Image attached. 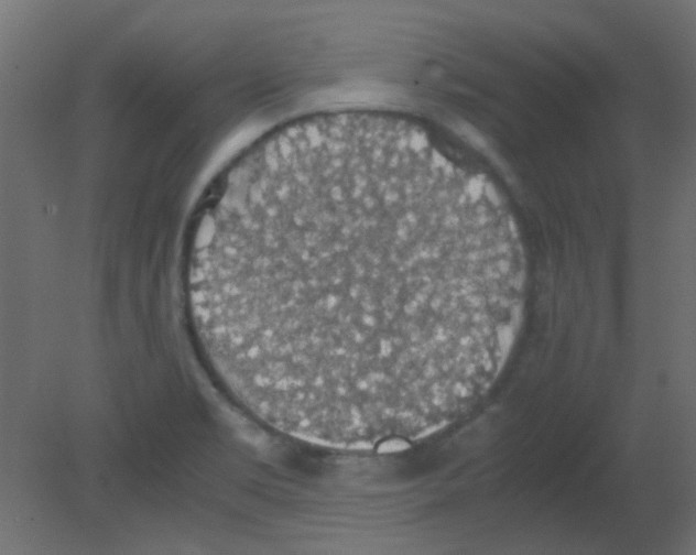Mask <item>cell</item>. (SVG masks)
Instances as JSON below:
<instances>
[{"label": "cell", "mask_w": 696, "mask_h": 555, "mask_svg": "<svg viewBox=\"0 0 696 555\" xmlns=\"http://www.w3.org/2000/svg\"><path fill=\"white\" fill-rule=\"evenodd\" d=\"M285 292L260 380L331 402L432 388L472 356L491 268L458 187L356 154L269 172Z\"/></svg>", "instance_id": "obj_1"}]
</instances>
